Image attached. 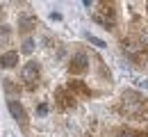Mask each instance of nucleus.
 Instances as JSON below:
<instances>
[{
  "instance_id": "1",
  "label": "nucleus",
  "mask_w": 148,
  "mask_h": 137,
  "mask_svg": "<svg viewBox=\"0 0 148 137\" xmlns=\"http://www.w3.org/2000/svg\"><path fill=\"white\" fill-rule=\"evenodd\" d=\"M7 107H9V114L16 119V121L21 123V128L25 130V128H27V114H25V107L21 105L16 98H9V101H7Z\"/></svg>"
},
{
  "instance_id": "2",
  "label": "nucleus",
  "mask_w": 148,
  "mask_h": 137,
  "mask_svg": "<svg viewBox=\"0 0 148 137\" xmlns=\"http://www.w3.org/2000/svg\"><path fill=\"white\" fill-rule=\"evenodd\" d=\"M69 71H71L73 76H82V73H87V71H89V59H87V55H84V53H75L73 59H71Z\"/></svg>"
},
{
  "instance_id": "3",
  "label": "nucleus",
  "mask_w": 148,
  "mask_h": 137,
  "mask_svg": "<svg viewBox=\"0 0 148 137\" xmlns=\"http://www.w3.org/2000/svg\"><path fill=\"white\" fill-rule=\"evenodd\" d=\"M39 62H27V64H23V69H21V78H23V82H34V80L39 78Z\"/></svg>"
},
{
  "instance_id": "4",
  "label": "nucleus",
  "mask_w": 148,
  "mask_h": 137,
  "mask_svg": "<svg viewBox=\"0 0 148 137\" xmlns=\"http://www.w3.org/2000/svg\"><path fill=\"white\" fill-rule=\"evenodd\" d=\"M0 66H2V69H14V66H18V53H16V50L2 53V55H0Z\"/></svg>"
},
{
  "instance_id": "5",
  "label": "nucleus",
  "mask_w": 148,
  "mask_h": 137,
  "mask_svg": "<svg viewBox=\"0 0 148 137\" xmlns=\"http://www.w3.org/2000/svg\"><path fill=\"white\" fill-rule=\"evenodd\" d=\"M37 16H30V14H21L18 16V28L21 32H30V30H34L37 28Z\"/></svg>"
},
{
  "instance_id": "6",
  "label": "nucleus",
  "mask_w": 148,
  "mask_h": 137,
  "mask_svg": "<svg viewBox=\"0 0 148 137\" xmlns=\"http://www.w3.org/2000/svg\"><path fill=\"white\" fill-rule=\"evenodd\" d=\"M34 46H37V43H34L32 37H25L23 43H21V53H23V55H32V53H34Z\"/></svg>"
},
{
  "instance_id": "7",
  "label": "nucleus",
  "mask_w": 148,
  "mask_h": 137,
  "mask_svg": "<svg viewBox=\"0 0 148 137\" xmlns=\"http://www.w3.org/2000/svg\"><path fill=\"white\" fill-rule=\"evenodd\" d=\"M84 39L89 41V43H93L96 48H105V46H107V43L100 39V37H96V34H91V32H84Z\"/></svg>"
},
{
  "instance_id": "8",
  "label": "nucleus",
  "mask_w": 148,
  "mask_h": 137,
  "mask_svg": "<svg viewBox=\"0 0 148 137\" xmlns=\"http://www.w3.org/2000/svg\"><path fill=\"white\" fill-rule=\"evenodd\" d=\"M9 37H12V28H9V25H2V28H0V41L7 43Z\"/></svg>"
},
{
  "instance_id": "9",
  "label": "nucleus",
  "mask_w": 148,
  "mask_h": 137,
  "mask_svg": "<svg viewBox=\"0 0 148 137\" xmlns=\"http://www.w3.org/2000/svg\"><path fill=\"white\" fill-rule=\"evenodd\" d=\"M2 82H5V89H7L9 94H14V92H18V87L14 85V80H2Z\"/></svg>"
},
{
  "instance_id": "10",
  "label": "nucleus",
  "mask_w": 148,
  "mask_h": 137,
  "mask_svg": "<svg viewBox=\"0 0 148 137\" xmlns=\"http://www.w3.org/2000/svg\"><path fill=\"white\" fill-rule=\"evenodd\" d=\"M37 114L39 117H46V114H48V105H46V103H41V105L37 107Z\"/></svg>"
},
{
  "instance_id": "11",
  "label": "nucleus",
  "mask_w": 148,
  "mask_h": 137,
  "mask_svg": "<svg viewBox=\"0 0 148 137\" xmlns=\"http://www.w3.org/2000/svg\"><path fill=\"white\" fill-rule=\"evenodd\" d=\"M50 19H53V21H59V19H62V14H59V12H50Z\"/></svg>"
},
{
  "instance_id": "12",
  "label": "nucleus",
  "mask_w": 148,
  "mask_h": 137,
  "mask_svg": "<svg viewBox=\"0 0 148 137\" xmlns=\"http://www.w3.org/2000/svg\"><path fill=\"white\" fill-rule=\"evenodd\" d=\"M125 137H128V135H125ZM130 137H132V135H130Z\"/></svg>"
}]
</instances>
